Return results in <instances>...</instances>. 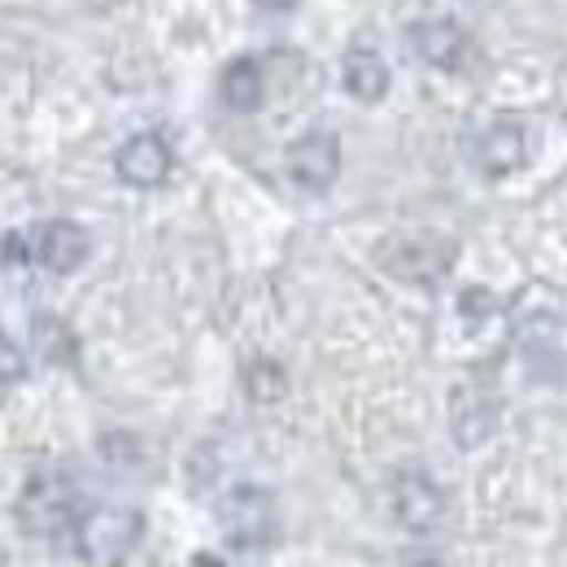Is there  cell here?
<instances>
[{"label": "cell", "instance_id": "cell-14", "mask_svg": "<svg viewBox=\"0 0 567 567\" xmlns=\"http://www.w3.org/2000/svg\"><path fill=\"white\" fill-rule=\"evenodd\" d=\"M245 384H249L254 402H280L284 393H288V380H284V371L271 358H258V362L245 371Z\"/></svg>", "mask_w": 567, "mask_h": 567}, {"label": "cell", "instance_id": "cell-1", "mask_svg": "<svg viewBox=\"0 0 567 567\" xmlns=\"http://www.w3.org/2000/svg\"><path fill=\"white\" fill-rule=\"evenodd\" d=\"M74 550L92 567H118L144 537V515L132 506H87L74 524Z\"/></svg>", "mask_w": 567, "mask_h": 567}, {"label": "cell", "instance_id": "cell-7", "mask_svg": "<svg viewBox=\"0 0 567 567\" xmlns=\"http://www.w3.org/2000/svg\"><path fill=\"white\" fill-rule=\"evenodd\" d=\"M171 166H175L171 144L162 141V136H153V132L132 136V141L118 148V157H114L118 179L132 184V188H157V184H166Z\"/></svg>", "mask_w": 567, "mask_h": 567}, {"label": "cell", "instance_id": "cell-13", "mask_svg": "<svg viewBox=\"0 0 567 567\" xmlns=\"http://www.w3.org/2000/svg\"><path fill=\"white\" fill-rule=\"evenodd\" d=\"M218 96H223V105L231 110V114H254L258 105H262V96H267V79H262V66L254 62V58H236L223 79H218Z\"/></svg>", "mask_w": 567, "mask_h": 567}, {"label": "cell", "instance_id": "cell-16", "mask_svg": "<svg viewBox=\"0 0 567 567\" xmlns=\"http://www.w3.org/2000/svg\"><path fill=\"white\" fill-rule=\"evenodd\" d=\"M18 380H27V354L0 332V389H9Z\"/></svg>", "mask_w": 567, "mask_h": 567}, {"label": "cell", "instance_id": "cell-11", "mask_svg": "<svg viewBox=\"0 0 567 567\" xmlns=\"http://www.w3.org/2000/svg\"><path fill=\"white\" fill-rule=\"evenodd\" d=\"M524 157H528V136H524L519 123H506V118H502L494 127H485V136L476 141V166H481L489 179H502V175L519 171Z\"/></svg>", "mask_w": 567, "mask_h": 567}, {"label": "cell", "instance_id": "cell-4", "mask_svg": "<svg viewBox=\"0 0 567 567\" xmlns=\"http://www.w3.org/2000/svg\"><path fill=\"white\" fill-rule=\"evenodd\" d=\"M450 258H454V245L441 240V236H398L380 262L389 276L398 280H411V284H432L441 280L450 271Z\"/></svg>", "mask_w": 567, "mask_h": 567}, {"label": "cell", "instance_id": "cell-3", "mask_svg": "<svg viewBox=\"0 0 567 567\" xmlns=\"http://www.w3.org/2000/svg\"><path fill=\"white\" fill-rule=\"evenodd\" d=\"M218 528H223L227 546H236V550L267 546L271 542V528H276L271 494L258 489V485H236L231 494L218 502Z\"/></svg>", "mask_w": 567, "mask_h": 567}, {"label": "cell", "instance_id": "cell-6", "mask_svg": "<svg viewBox=\"0 0 567 567\" xmlns=\"http://www.w3.org/2000/svg\"><path fill=\"white\" fill-rule=\"evenodd\" d=\"M389 494H393V519L406 533H427L445 515V494L436 489V481L427 472H398Z\"/></svg>", "mask_w": 567, "mask_h": 567}, {"label": "cell", "instance_id": "cell-12", "mask_svg": "<svg viewBox=\"0 0 567 567\" xmlns=\"http://www.w3.org/2000/svg\"><path fill=\"white\" fill-rule=\"evenodd\" d=\"M341 83H346V92H350L354 101L375 105V101H384V96H389L393 74H389V62H384L375 49L354 44V49L346 53V62H341Z\"/></svg>", "mask_w": 567, "mask_h": 567}, {"label": "cell", "instance_id": "cell-8", "mask_svg": "<svg viewBox=\"0 0 567 567\" xmlns=\"http://www.w3.org/2000/svg\"><path fill=\"white\" fill-rule=\"evenodd\" d=\"M411 44L420 53V62L436 66V71H463L472 58V40L458 22L450 18H424L411 27Z\"/></svg>", "mask_w": 567, "mask_h": 567}, {"label": "cell", "instance_id": "cell-10", "mask_svg": "<svg viewBox=\"0 0 567 567\" xmlns=\"http://www.w3.org/2000/svg\"><path fill=\"white\" fill-rule=\"evenodd\" d=\"M450 424L463 450H476L494 436L497 427V402L481 389V384H467V389H454V406H450Z\"/></svg>", "mask_w": 567, "mask_h": 567}, {"label": "cell", "instance_id": "cell-9", "mask_svg": "<svg viewBox=\"0 0 567 567\" xmlns=\"http://www.w3.org/2000/svg\"><path fill=\"white\" fill-rule=\"evenodd\" d=\"M87 249H92V240H87V231L74 218H53V223L40 227L35 262L44 271H53V276H71V271H79L87 262Z\"/></svg>", "mask_w": 567, "mask_h": 567}, {"label": "cell", "instance_id": "cell-5", "mask_svg": "<svg viewBox=\"0 0 567 567\" xmlns=\"http://www.w3.org/2000/svg\"><path fill=\"white\" fill-rule=\"evenodd\" d=\"M341 175V141L332 132H306L288 144V179L306 193H328Z\"/></svg>", "mask_w": 567, "mask_h": 567}, {"label": "cell", "instance_id": "cell-17", "mask_svg": "<svg viewBox=\"0 0 567 567\" xmlns=\"http://www.w3.org/2000/svg\"><path fill=\"white\" fill-rule=\"evenodd\" d=\"M4 262H9V267H22V262H27V236H22V231L4 236Z\"/></svg>", "mask_w": 567, "mask_h": 567}, {"label": "cell", "instance_id": "cell-15", "mask_svg": "<svg viewBox=\"0 0 567 567\" xmlns=\"http://www.w3.org/2000/svg\"><path fill=\"white\" fill-rule=\"evenodd\" d=\"M35 341H40V354L49 358V362H71L74 358V337L66 332V323H58V319H35Z\"/></svg>", "mask_w": 567, "mask_h": 567}, {"label": "cell", "instance_id": "cell-2", "mask_svg": "<svg viewBox=\"0 0 567 567\" xmlns=\"http://www.w3.org/2000/svg\"><path fill=\"white\" fill-rule=\"evenodd\" d=\"M83 497H79V485H74L66 472H35L27 481V489L18 497V519L27 533L35 537H62V533H74L79 515H83Z\"/></svg>", "mask_w": 567, "mask_h": 567}]
</instances>
